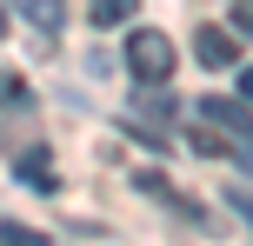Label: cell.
<instances>
[{
  "mask_svg": "<svg viewBox=\"0 0 253 246\" xmlns=\"http://www.w3.org/2000/svg\"><path fill=\"white\" fill-rule=\"evenodd\" d=\"M126 67H133L140 87H167V73H173V40L153 34V27H140V34L126 40Z\"/></svg>",
  "mask_w": 253,
  "mask_h": 246,
  "instance_id": "obj_1",
  "label": "cell"
},
{
  "mask_svg": "<svg viewBox=\"0 0 253 246\" xmlns=\"http://www.w3.org/2000/svg\"><path fill=\"white\" fill-rule=\"evenodd\" d=\"M200 120L220 133H233V140H253V106L240 93H213V100H200Z\"/></svg>",
  "mask_w": 253,
  "mask_h": 246,
  "instance_id": "obj_2",
  "label": "cell"
},
{
  "mask_svg": "<svg viewBox=\"0 0 253 246\" xmlns=\"http://www.w3.org/2000/svg\"><path fill=\"white\" fill-rule=\"evenodd\" d=\"M193 53H200L207 73H227V67H240V40H233L227 27H200V34H193Z\"/></svg>",
  "mask_w": 253,
  "mask_h": 246,
  "instance_id": "obj_3",
  "label": "cell"
},
{
  "mask_svg": "<svg viewBox=\"0 0 253 246\" xmlns=\"http://www.w3.org/2000/svg\"><path fill=\"white\" fill-rule=\"evenodd\" d=\"M13 7H20V13H27V20H34V27H40L47 40L60 34V27H67V0H13Z\"/></svg>",
  "mask_w": 253,
  "mask_h": 246,
  "instance_id": "obj_4",
  "label": "cell"
},
{
  "mask_svg": "<svg viewBox=\"0 0 253 246\" xmlns=\"http://www.w3.org/2000/svg\"><path fill=\"white\" fill-rule=\"evenodd\" d=\"M87 13H93V27H120L140 13V0H87Z\"/></svg>",
  "mask_w": 253,
  "mask_h": 246,
  "instance_id": "obj_5",
  "label": "cell"
},
{
  "mask_svg": "<svg viewBox=\"0 0 253 246\" xmlns=\"http://www.w3.org/2000/svg\"><path fill=\"white\" fill-rule=\"evenodd\" d=\"M20 173H27V180L40 186V193H53V186H60V180H53V167H47L40 153H27V160H20Z\"/></svg>",
  "mask_w": 253,
  "mask_h": 246,
  "instance_id": "obj_6",
  "label": "cell"
},
{
  "mask_svg": "<svg viewBox=\"0 0 253 246\" xmlns=\"http://www.w3.org/2000/svg\"><path fill=\"white\" fill-rule=\"evenodd\" d=\"M187 140L200 146V153H233V146H227V133H220V127H193Z\"/></svg>",
  "mask_w": 253,
  "mask_h": 246,
  "instance_id": "obj_7",
  "label": "cell"
},
{
  "mask_svg": "<svg viewBox=\"0 0 253 246\" xmlns=\"http://www.w3.org/2000/svg\"><path fill=\"white\" fill-rule=\"evenodd\" d=\"M0 246H47V233H27V226H7V220H0Z\"/></svg>",
  "mask_w": 253,
  "mask_h": 246,
  "instance_id": "obj_8",
  "label": "cell"
},
{
  "mask_svg": "<svg viewBox=\"0 0 253 246\" xmlns=\"http://www.w3.org/2000/svg\"><path fill=\"white\" fill-rule=\"evenodd\" d=\"M140 106H147V113H153V120H173V100H167V93H153V87H147V93H140Z\"/></svg>",
  "mask_w": 253,
  "mask_h": 246,
  "instance_id": "obj_9",
  "label": "cell"
},
{
  "mask_svg": "<svg viewBox=\"0 0 253 246\" xmlns=\"http://www.w3.org/2000/svg\"><path fill=\"white\" fill-rule=\"evenodd\" d=\"M227 207H240V220L253 226V193H247V186H227Z\"/></svg>",
  "mask_w": 253,
  "mask_h": 246,
  "instance_id": "obj_10",
  "label": "cell"
},
{
  "mask_svg": "<svg viewBox=\"0 0 253 246\" xmlns=\"http://www.w3.org/2000/svg\"><path fill=\"white\" fill-rule=\"evenodd\" d=\"M233 27H240V34H253V0H233Z\"/></svg>",
  "mask_w": 253,
  "mask_h": 246,
  "instance_id": "obj_11",
  "label": "cell"
},
{
  "mask_svg": "<svg viewBox=\"0 0 253 246\" xmlns=\"http://www.w3.org/2000/svg\"><path fill=\"white\" fill-rule=\"evenodd\" d=\"M240 100L253 106V67H240Z\"/></svg>",
  "mask_w": 253,
  "mask_h": 246,
  "instance_id": "obj_12",
  "label": "cell"
},
{
  "mask_svg": "<svg viewBox=\"0 0 253 246\" xmlns=\"http://www.w3.org/2000/svg\"><path fill=\"white\" fill-rule=\"evenodd\" d=\"M240 167H247V173H253V146H247V153H240Z\"/></svg>",
  "mask_w": 253,
  "mask_h": 246,
  "instance_id": "obj_13",
  "label": "cell"
},
{
  "mask_svg": "<svg viewBox=\"0 0 253 246\" xmlns=\"http://www.w3.org/2000/svg\"><path fill=\"white\" fill-rule=\"evenodd\" d=\"M0 34H7V13H0Z\"/></svg>",
  "mask_w": 253,
  "mask_h": 246,
  "instance_id": "obj_14",
  "label": "cell"
}]
</instances>
